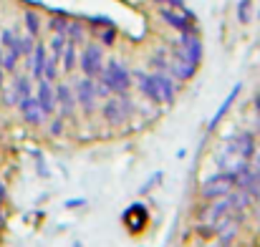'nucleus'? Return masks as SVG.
<instances>
[{"instance_id": "31", "label": "nucleus", "mask_w": 260, "mask_h": 247, "mask_svg": "<svg viewBox=\"0 0 260 247\" xmlns=\"http://www.w3.org/2000/svg\"><path fill=\"white\" fill-rule=\"evenodd\" d=\"M154 3H159V5H167V8H184V0H154Z\"/></svg>"}, {"instance_id": "24", "label": "nucleus", "mask_w": 260, "mask_h": 247, "mask_svg": "<svg viewBox=\"0 0 260 247\" xmlns=\"http://www.w3.org/2000/svg\"><path fill=\"white\" fill-rule=\"evenodd\" d=\"M56 63H58V58H53V56H46V63H43V79H46V81H53V79L58 76V68H56Z\"/></svg>"}, {"instance_id": "32", "label": "nucleus", "mask_w": 260, "mask_h": 247, "mask_svg": "<svg viewBox=\"0 0 260 247\" xmlns=\"http://www.w3.org/2000/svg\"><path fill=\"white\" fill-rule=\"evenodd\" d=\"M51 134H56V136L61 134V121H53V124H51Z\"/></svg>"}, {"instance_id": "3", "label": "nucleus", "mask_w": 260, "mask_h": 247, "mask_svg": "<svg viewBox=\"0 0 260 247\" xmlns=\"http://www.w3.org/2000/svg\"><path fill=\"white\" fill-rule=\"evenodd\" d=\"M129 114H132V106H129V101H126L124 96H114V98H109L106 106H104V116H106V121H109L111 126L124 124V121L129 119Z\"/></svg>"}, {"instance_id": "19", "label": "nucleus", "mask_w": 260, "mask_h": 247, "mask_svg": "<svg viewBox=\"0 0 260 247\" xmlns=\"http://www.w3.org/2000/svg\"><path fill=\"white\" fill-rule=\"evenodd\" d=\"M43 63H46V46H36L30 51V71L36 79H43Z\"/></svg>"}, {"instance_id": "36", "label": "nucleus", "mask_w": 260, "mask_h": 247, "mask_svg": "<svg viewBox=\"0 0 260 247\" xmlns=\"http://www.w3.org/2000/svg\"><path fill=\"white\" fill-rule=\"evenodd\" d=\"M0 88H3V68H0Z\"/></svg>"}, {"instance_id": "34", "label": "nucleus", "mask_w": 260, "mask_h": 247, "mask_svg": "<svg viewBox=\"0 0 260 247\" xmlns=\"http://www.w3.org/2000/svg\"><path fill=\"white\" fill-rule=\"evenodd\" d=\"M255 109H258V114H260V93L255 96Z\"/></svg>"}, {"instance_id": "20", "label": "nucleus", "mask_w": 260, "mask_h": 247, "mask_svg": "<svg viewBox=\"0 0 260 247\" xmlns=\"http://www.w3.org/2000/svg\"><path fill=\"white\" fill-rule=\"evenodd\" d=\"M240 88H243V86H240V83H235V88H233V91L228 93V98L222 101V106L217 109V114H215V116H212V121H210V126H212V129H215V126L220 124V119H222V116L228 114V109H230V106H233V101L238 98V93H240Z\"/></svg>"}, {"instance_id": "28", "label": "nucleus", "mask_w": 260, "mask_h": 247, "mask_svg": "<svg viewBox=\"0 0 260 247\" xmlns=\"http://www.w3.org/2000/svg\"><path fill=\"white\" fill-rule=\"evenodd\" d=\"M3 46L5 48H18V36L13 30H3ZM20 53V51H18Z\"/></svg>"}, {"instance_id": "26", "label": "nucleus", "mask_w": 260, "mask_h": 247, "mask_svg": "<svg viewBox=\"0 0 260 247\" xmlns=\"http://www.w3.org/2000/svg\"><path fill=\"white\" fill-rule=\"evenodd\" d=\"M18 51H20V56H30V51H33V36L18 38Z\"/></svg>"}, {"instance_id": "2", "label": "nucleus", "mask_w": 260, "mask_h": 247, "mask_svg": "<svg viewBox=\"0 0 260 247\" xmlns=\"http://www.w3.org/2000/svg\"><path fill=\"white\" fill-rule=\"evenodd\" d=\"M99 79L106 83L111 91H116V93H124V91L132 86V76H129V71H126L121 63H116V61H111V63L101 71V76H99Z\"/></svg>"}, {"instance_id": "35", "label": "nucleus", "mask_w": 260, "mask_h": 247, "mask_svg": "<svg viewBox=\"0 0 260 247\" xmlns=\"http://www.w3.org/2000/svg\"><path fill=\"white\" fill-rule=\"evenodd\" d=\"M3 194H5V189H3V182H0V197H3Z\"/></svg>"}, {"instance_id": "12", "label": "nucleus", "mask_w": 260, "mask_h": 247, "mask_svg": "<svg viewBox=\"0 0 260 247\" xmlns=\"http://www.w3.org/2000/svg\"><path fill=\"white\" fill-rule=\"evenodd\" d=\"M18 109H20L23 119H25L28 124H33V126H36V124H41V121H43V116H46V114H43V109L38 106V101H36L33 96H25V98L18 103Z\"/></svg>"}, {"instance_id": "30", "label": "nucleus", "mask_w": 260, "mask_h": 247, "mask_svg": "<svg viewBox=\"0 0 260 247\" xmlns=\"http://www.w3.org/2000/svg\"><path fill=\"white\" fill-rule=\"evenodd\" d=\"M66 25H69L66 18H51V30H53V33H61V36H63V33H66Z\"/></svg>"}, {"instance_id": "9", "label": "nucleus", "mask_w": 260, "mask_h": 247, "mask_svg": "<svg viewBox=\"0 0 260 247\" xmlns=\"http://www.w3.org/2000/svg\"><path fill=\"white\" fill-rule=\"evenodd\" d=\"M76 98L84 106V111H93V106H96V88H93V81L88 76L76 83Z\"/></svg>"}, {"instance_id": "33", "label": "nucleus", "mask_w": 260, "mask_h": 247, "mask_svg": "<svg viewBox=\"0 0 260 247\" xmlns=\"http://www.w3.org/2000/svg\"><path fill=\"white\" fill-rule=\"evenodd\" d=\"M111 41H114V30H106L104 33V43H111Z\"/></svg>"}, {"instance_id": "29", "label": "nucleus", "mask_w": 260, "mask_h": 247, "mask_svg": "<svg viewBox=\"0 0 260 247\" xmlns=\"http://www.w3.org/2000/svg\"><path fill=\"white\" fill-rule=\"evenodd\" d=\"M238 18H240V23H248V20H250V0H240Z\"/></svg>"}, {"instance_id": "7", "label": "nucleus", "mask_w": 260, "mask_h": 247, "mask_svg": "<svg viewBox=\"0 0 260 247\" xmlns=\"http://www.w3.org/2000/svg\"><path fill=\"white\" fill-rule=\"evenodd\" d=\"M228 212H230V204L228 202H212L210 207H205L202 212H200V222H202V227H212L215 230V225L222 220V217H228Z\"/></svg>"}, {"instance_id": "6", "label": "nucleus", "mask_w": 260, "mask_h": 247, "mask_svg": "<svg viewBox=\"0 0 260 247\" xmlns=\"http://www.w3.org/2000/svg\"><path fill=\"white\" fill-rule=\"evenodd\" d=\"M184 58H189L192 63H200V58H202V43H200V38L192 33V30H187V33H182V41H179V48H177Z\"/></svg>"}, {"instance_id": "8", "label": "nucleus", "mask_w": 260, "mask_h": 247, "mask_svg": "<svg viewBox=\"0 0 260 247\" xmlns=\"http://www.w3.org/2000/svg\"><path fill=\"white\" fill-rule=\"evenodd\" d=\"M159 15L172 25V28H177L179 33H187V30H192V25H189V13H179V8H162L159 10Z\"/></svg>"}, {"instance_id": "22", "label": "nucleus", "mask_w": 260, "mask_h": 247, "mask_svg": "<svg viewBox=\"0 0 260 247\" xmlns=\"http://www.w3.org/2000/svg\"><path fill=\"white\" fill-rule=\"evenodd\" d=\"M61 58H63V68H66V71H74V66H76V43H74V41L63 46Z\"/></svg>"}, {"instance_id": "10", "label": "nucleus", "mask_w": 260, "mask_h": 247, "mask_svg": "<svg viewBox=\"0 0 260 247\" xmlns=\"http://www.w3.org/2000/svg\"><path fill=\"white\" fill-rule=\"evenodd\" d=\"M170 68H172V74L177 76V79L187 81V79H192V76H194V71H197V63H192V61H189V58H184L179 51H174Z\"/></svg>"}, {"instance_id": "17", "label": "nucleus", "mask_w": 260, "mask_h": 247, "mask_svg": "<svg viewBox=\"0 0 260 247\" xmlns=\"http://www.w3.org/2000/svg\"><path fill=\"white\" fill-rule=\"evenodd\" d=\"M152 79L157 83V91H159V101L162 103H172L174 101V83L170 76L165 74H152Z\"/></svg>"}, {"instance_id": "11", "label": "nucleus", "mask_w": 260, "mask_h": 247, "mask_svg": "<svg viewBox=\"0 0 260 247\" xmlns=\"http://www.w3.org/2000/svg\"><path fill=\"white\" fill-rule=\"evenodd\" d=\"M36 101H38V106L43 109V114H53L56 111V91H53V86L51 81H43L38 83V96H36Z\"/></svg>"}, {"instance_id": "13", "label": "nucleus", "mask_w": 260, "mask_h": 247, "mask_svg": "<svg viewBox=\"0 0 260 247\" xmlns=\"http://www.w3.org/2000/svg\"><path fill=\"white\" fill-rule=\"evenodd\" d=\"M25 96H30V81L23 76V79H18V81L5 91V103H8V106H18Z\"/></svg>"}, {"instance_id": "21", "label": "nucleus", "mask_w": 260, "mask_h": 247, "mask_svg": "<svg viewBox=\"0 0 260 247\" xmlns=\"http://www.w3.org/2000/svg\"><path fill=\"white\" fill-rule=\"evenodd\" d=\"M228 204L235 207V209H243L250 204V194H245V189H238V192H230L228 194Z\"/></svg>"}, {"instance_id": "1", "label": "nucleus", "mask_w": 260, "mask_h": 247, "mask_svg": "<svg viewBox=\"0 0 260 247\" xmlns=\"http://www.w3.org/2000/svg\"><path fill=\"white\" fill-rule=\"evenodd\" d=\"M233 189H235V179H233L230 174H225V171H222V174H215V177H210V179H205L202 187H200V192H202L205 199L228 197Z\"/></svg>"}, {"instance_id": "14", "label": "nucleus", "mask_w": 260, "mask_h": 247, "mask_svg": "<svg viewBox=\"0 0 260 247\" xmlns=\"http://www.w3.org/2000/svg\"><path fill=\"white\" fill-rule=\"evenodd\" d=\"M147 220H149V215H147L144 204H132V207L126 209V215H124V222L129 225L132 232H139V230L147 225Z\"/></svg>"}, {"instance_id": "18", "label": "nucleus", "mask_w": 260, "mask_h": 247, "mask_svg": "<svg viewBox=\"0 0 260 247\" xmlns=\"http://www.w3.org/2000/svg\"><path fill=\"white\" fill-rule=\"evenodd\" d=\"M137 81H139V88H142V93L147 96V98H152L154 103H162L159 101V91H157V83L152 76H147V74H137Z\"/></svg>"}, {"instance_id": "16", "label": "nucleus", "mask_w": 260, "mask_h": 247, "mask_svg": "<svg viewBox=\"0 0 260 247\" xmlns=\"http://www.w3.org/2000/svg\"><path fill=\"white\" fill-rule=\"evenodd\" d=\"M235 152H240L243 157H248V162H250V154L255 152V142H253V134H248V131H243V134H235L230 142H228Z\"/></svg>"}, {"instance_id": "37", "label": "nucleus", "mask_w": 260, "mask_h": 247, "mask_svg": "<svg viewBox=\"0 0 260 247\" xmlns=\"http://www.w3.org/2000/svg\"><path fill=\"white\" fill-rule=\"evenodd\" d=\"M258 126H260V119H258Z\"/></svg>"}, {"instance_id": "27", "label": "nucleus", "mask_w": 260, "mask_h": 247, "mask_svg": "<svg viewBox=\"0 0 260 247\" xmlns=\"http://www.w3.org/2000/svg\"><path fill=\"white\" fill-rule=\"evenodd\" d=\"M66 33L71 36V41H74V43H79V41L84 38V30H81V25H79V23H69V25H66Z\"/></svg>"}, {"instance_id": "15", "label": "nucleus", "mask_w": 260, "mask_h": 247, "mask_svg": "<svg viewBox=\"0 0 260 247\" xmlns=\"http://www.w3.org/2000/svg\"><path fill=\"white\" fill-rule=\"evenodd\" d=\"M74 101H76V98H74L69 83H58V86H56V106H61V114H63V116L74 114Z\"/></svg>"}, {"instance_id": "5", "label": "nucleus", "mask_w": 260, "mask_h": 247, "mask_svg": "<svg viewBox=\"0 0 260 247\" xmlns=\"http://www.w3.org/2000/svg\"><path fill=\"white\" fill-rule=\"evenodd\" d=\"M81 68L88 79H99L101 71H104V56H101V48L99 46H88L81 56Z\"/></svg>"}, {"instance_id": "25", "label": "nucleus", "mask_w": 260, "mask_h": 247, "mask_svg": "<svg viewBox=\"0 0 260 247\" xmlns=\"http://www.w3.org/2000/svg\"><path fill=\"white\" fill-rule=\"evenodd\" d=\"M25 28H28V36H38V30H41V20L33 10L25 13Z\"/></svg>"}, {"instance_id": "4", "label": "nucleus", "mask_w": 260, "mask_h": 247, "mask_svg": "<svg viewBox=\"0 0 260 247\" xmlns=\"http://www.w3.org/2000/svg\"><path fill=\"white\" fill-rule=\"evenodd\" d=\"M217 164L222 166V171H225V174L235 177L240 169H245V166H248V157H243V154H240V152H235L230 144H225V147H222V152H220V157H217Z\"/></svg>"}, {"instance_id": "23", "label": "nucleus", "mask_w": 260, "mask_h": 247, "mask_svg": "<svg viewBox=\"0 0 260 247\" xmlns=\"http://www.w3.org/2000/svg\"><path fill=\"white\" fill-rule=\"evenodd\" d=\"M18 58H20L18 48H8V51L3 53V63H0V68H5V71H13V68L18 66Z\"/></svg>"}]
</instances>
